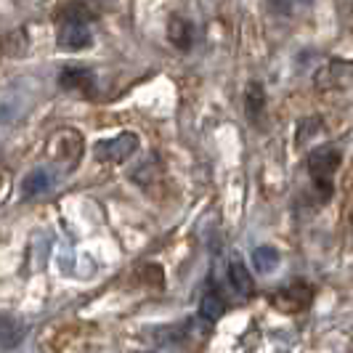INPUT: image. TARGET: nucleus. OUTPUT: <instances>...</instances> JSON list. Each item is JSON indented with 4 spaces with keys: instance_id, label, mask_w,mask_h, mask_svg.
<instances>
[{
    "instance_id": "obj_1",
    "label": "nucleus",
    "mask_w": 353,
    "mask_h": 353,
    "mask_svg": "<svg viewBox=\"0 0 353 353\" xmlns=\"http://www.w3.org/2000/svg\"><path fill=\"white\" fill-rule=\"evenodd\" d=\"M56 40H59V46L64 51H83V48L90 46V40H93V35H90V21H88V14L80 6L70 8L64 14V19L59 21Z\"/></svg>"
},
{
    "instance_id": "obj_2",
    "label": "nucleus",
    "mask_w": 353,
    "mask_h": 353,
    "mask_svg": "<svg viewBox=\"0 0 353 353\" xmlns=\"http://www.w3.org/2000/svg\"><path fill=\"white\" fill-rule=\"evenodd\" d=\"M136 149H139V136L128 133V130L114 136V139H104V141L93 146L96 159H101V162H125L128 157L136 154Z\"/></svg>"
},
{
    "instance_id": "obj_3",
    "label": "nucleus",
    "mask_w": 353,
    "mask_h": 353,
    "mask_svg": "<svg viewBox=\"0 0 353 353\" xmlns=\"http://www.w3.org/2000/svg\"><path fill=\"white\" fill-rule=\"evenodd\" d=\"M340 149L337 146H330V143H324V146H316L311 154H308V173L314 181H332V173H335L337 168H340Z\"/></svg>"
},
{
    "instance_id": "obj_4",
    "label": "nucleus",
    "mask_w": 353,
    "mask_h": 353,
    "mask_svg": "<svg viewBox=\"0 0 353 353\" xmlns=\"http://www.w3.org/2000/svg\"><path fill=\"white\" fill-rule=\"evenodd\" d=\"M24 337H27V324H24L21 319L11 316V314L0 316V348H3V351L19 348Z\"/></svg>"
},
{
    "instance_id": "obj_5",
    "label": "nucleus",
    "mask_w": 353,
    "mask_h": 353,
    "mask_svg": "<svg viewBox=\"0 0 353 353\" xmlns=\"http://www.w3.org/2000/svg\"><path fill=\"white\" fill-rule=\"evenodd\" d=\"M59 85L64 90H93L96 77L88 67H64L59 74Z\"/></svg>"
},
{
    "instance_id": "obj_6",
    "label": "nucleus",
    "mask_w": 353,
    "mask_h": 353,
    "mask_svg": "<svg viewBox=\"0 0 353 353\" xmlns=\"http://www.w3.org/2000/svg\"><path fill=\"white\" fill-rule=\"evenodd\" d=\"M168 37H170V43L176 46L178 51H189L192 46H194V24L189 21V19H170V24H168Z\"/></svg>"
},
{
    "instance_id": "obj_7",
    "label": "nucleus",
    "mask_w": 353,
    "mask_h": 353,
    "mask_svg": "<svg viewBox=\"0 0 353 353\" xmlns=\"http://www.w3.org/2000/svg\"><path fill=\"white\" fill-rule=\"evenodd\" d=\"M308 301H311V290L305 284H292L276 295V305L282 311H301L308 305Z\"/></svg>"
},
{
    "instance_id": "obj_8",
    "label": "nucleus",
    "mask_w": 353,
    "mask_h": 353,
    "mask_svg": "<svg viewBox=\"0 0 353 353\" xmlns=\"http://www.w3.org/2000/svg\"><path fill=\"white\" fill-rule=\"evenodd\" d=\"M245 109H248V117L252 123H258L261 114L265 112V90L258 80H252L245 90Z\"/></svg>"
},
{
    "instance_id": "obj_9",
    "label": "nucleus",
    "mask_w": 353,
    "mask_h": 353,
    "mask_svg": "<svg viewBox=\"0 0 353 353\" xmlns=\"http://www.w3.org/2000/svg\"><path fill=\"white\" fill-rule=\"evenodd\" d=\"M53 186V178L48 170H35V173H30V176L24 178V183H21V192L27 199H35V196H43L46 192H51Z\"/></svg>"
},
{
    "instance_id": "obj_10",
    "label": "nucleus",
    "mask_w": 353,
    "mask_h": 353,
    "mask_svg": "<svg viewBox=\"0 0 353 353\" xmlns=\"http://www.w3.org/2000/svg\"><path fill=\"white\" fill-rule=\"evenodd\" d=\"M229 279H231V284H234V290L236 292H242V295H250L252 292V274L248 271V265L242 263V261H231L229 263Z\"/></svg>"
},
{
    "instance_id": "obj_11",
    "label": "nucleus",
    "mask_w": 353,
    "mask_h": 353,
    "mask_svg": "<svg viewBox=\"0 0 353 353\" xmlns=\"http://www.w3.org/2000/svg\"><path fill=\"white\" fill-rule=\"evenodd\" d=\"M252 265L261 271V274H271L276 265H279V252L271 245H263V248L252 250Z\"/></svg>"
},
{
    "instance_id": "obj_12",
    "label": "nucleus",
    "mask_w": 353,
    "mask_h": 353,
    "mask_svg": "<svg viewBox=\"0 0 353 353\" xmlns=\"http://www.w3.org/2000/svg\"><path fill=\"white\" fill-rule=\"evenodd\" d=\"M223 311H226V305H223V301L215 292H205L202 295V301H199V316L205 319V321H218V319L223 316Z\"/></svg>"
}]
</instances>
